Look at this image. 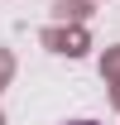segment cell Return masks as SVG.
<instances>
[{
  "label": "cell",
  "instance_id": "6da1fadb",
  "mask_svg": "<svg viewBox=\"0 0 120 125\" xmlns=\"http://www.w3.org/2000/svg\"><path fill=\"white\" fill-rule=\"evenodd\" d=\"M72 125H96V120H72Z\"/></svg>",
  "mask_w": 120,
  "mask_h": 125
}]
</instances>
